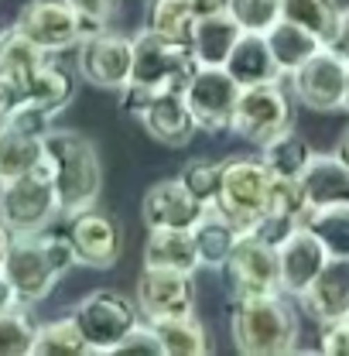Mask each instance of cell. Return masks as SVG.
Returning a JSON list of instances; mask_svg holds the SVG:
<instances>
[{
  "label": "cell",
  "mask_w": 349,
  "mask_h": 356,
  "mask_svg": "<svg viewBox=\"0 0 349 356\" xmlns=\"http://www.w3.org/2000/svg\"><path fill=\"white\" fill-rule=\"evenodd\" d=\"M72 267H76V254L69 236L42 229V233H17L10 240V250L0 270L10 281L21 305H38Z\"/></svg>",
  "instance_id": "6da1fadb"
},
{
  "label": "cell",
  "mask_w": 349,
  "mask_h": 356,
  "mask_svg": "<svg viewBox=\"0 0 349 356\" xmlns=\"http://www.w3.org/2000/svg\"><path fill=\"white\" fill-rule=\"evenodd\" d=\"M42 147L55 195H58V213L76 216L96 206L103 192V165L92 140L69 127H51L42 137Z\"/></svg>",
  "instance_id": "7a4b0ae2"
},
{
  "label": "cell",
  "mask_w": 349,
  "mask_h": 356,
  "mask_svg": "<svg viewBox=\"0 0 349 356\" xmlns=\"http://www.w3.org/2000/svg\"><path fill=\"white\" fill-rule=\"evenodd\" d=\"M233 346L243 356H284L298 346V315L281 291L236 298L229 312Z\"/></svg>",
  "instance_id": "3957f363"
},
{
  "label": "cell",
  "mask_w": 349,
  "mask_h": 356,
  "mask_svg": "<svg viewBox=\"0 0 349 356\" xmlns=\"http://www.w3.org/2000/svg\"><path fill=\"white\" fill-rule=\"evenodd\" d=\"M267 185H270V172L263 168L261 158H229L222 161L219 192L209 209H216L240 233H254L267 209Z\"/></svg>",
  "instance_id": "277c9868"
},
{
  "label": "cell",
  "mask_w": 349,
  "mask_h": 356,
  "mask_svg": "<svg viewBox=\"0 0 349 356\" xmlns=\"http://www.w3.org/2000/svg\"><path fill=\"white\" fill-rule=\"evenodd\" d=\"M58 213V195L51 185L48 165H38L24 175L0 181V222L17 236V233H42L48 229Z\"/></svg>",
  "instance_id": "5b68a950"
},
{
  "label": "cell",
  "mask_w": 349,
  "mask_h": 356,
  "mask_svg": "<svg viewBox=\"0 0 349 356\" xmlns=\"http://www.w3.org/2000/svg\"><path fill=\"white\" fill-rule=\"evenodd\" d=\"M72 322L79 325L89 353H113L120 339L140 322V309H137V298L103 288V291L86 295L72 309Z\"/></svg>",
  "instance_id": "8992f818"
},
{
  "label": "cell",
  "mask_w": 349,
  "mask_h": 356,
  "mask_svg": "<svg viewBox=\"0 0 349 356\" xmlns=\"http://www.w3.org/2000/svg\"><path fill=\"white\" fill-rule=\"evenodd\" d=\"M291 127V99L277 83H261V86H243L233 106V120L229 131L243 137L247 144L263 147L270 137Z\"/></svg>",
  "instance_id": "52a82bcc"
},
{
  "label": "cell",
  "mask_w": 349,
  "mask_h": 356,
  "mask_svg": "<svg viewBox=\"0 0 349 356\" xmlns=\"http://www.w3.org/2000/svg\"><path fill=\"white\" fill-rule=\"evenodd\" d=\"M181 96H185L188 113L195 120V131L219 134L233 120L240 83L226 72V65H195L181 86Z\"/></svg>",
  "instance_id": "ba28073f"
},
{
  "label": "cell",
  "mask_w": 349,
  "mask_h": 356,
  "mask_svg": "<svg viewBox=\"0 0 349 356\" xmlns=\"http://www.w3.org/2000/svg\"><path fill=\"white\" fill-rule=\"evenodd\" d=\"M76 48H79L76 51V69H79V76L86 79L89 86L120 92V89L131 83L133 38L117 35L110 28H99V31L83 35Z\"/></svg>",
  "instance_id": "9c48e42d"
},
{
  "label": "cell",
  "mask_w": 349,
  "mask_h": 356,
  "mask_svg": "<svg viewBox=\"0 0 349 356\" xmlns=\"http://www.w3.org/2000/svg\"><path fill=\"white\" fill-rule=\"evenodd\" d=\"M346 79L349 65L332 51V48H318L302 69L291 72V89L295 99L315 110V113H336L346 106Z\"/></svg>",
  "instance_id": "30bf717a"
},
{
  "label": "cell",
  "mask_w": 349,
  "mask_h": 356,
  "mask_svg": "<svg viewBox=\"0 0 349 356\" xmlns=\"http://www.w3.org/2000/svg\"><path fill=\"white\" fill-rule=\"evenodd\" d=\"M14 31H17L24 42L35 44L38 51H44V55L76 48L79 38L86 35L79 14H76L65 0H31V3L17 14Z\"/></svg>",
  "instance_id": "8fae6325"
},
{
  "label": "cell",
  "mask_w": 349,
  "mask_h": 356,
  "mask_svg": "<svg viewBox=\"0 0 349 356\" xmlns=\"http://www.w3.org/2000/svg\"><path fill=\"white\" fill-rule=\"evenodd\" d=\"M222 270H226V281L233 288V298L281 291L277 288V247L267 243L257 233H240Z\"/></svg>",
  "instance_id": "7c38bea8"
},
{
  "label": "cell",
  "mask_w": 349,
  "mask_h": 356,
  "mask_svg": "<svg viewBox=\"0 0 349 356\" xmlns=\"http://www.w3.org/2000/svg\"><path fill=\"white\" fill-rule=\"evenodd\" d=\"M195 58L192 48H178V44L161 42L158 35H151L147 28L133 38V72L131 83L147 89H181L185 79L192 76Z\"/></svg>",
  "instance_id": "4fadbf2b"
},
{
  "label": "cell",
  "mask_w": 349,
  "mask_h": 356,
  "mask_svg": "<svg viewBox=\"0 0 349 356\" xmlns=\"http://www.w3.org/2000/svg\"><path fill=\"white\" fill-rule=\"evenodd\" d=\"M69 243H72V254H76V264L83 267H113L124 254V226L117 216L89 206L83 213L69 216V229H65Z\"/></svg>",
  "instance_id": "5bb4252c"
},
{
  "label": "cell",
  "mask_w": 349,
  "mask_h": 356,
  "mask_svg": "<svg viewBox=\"0 0 349 356\" xmlns=\"http://www.w3.org/2000/svg\"><path fill=\"white\" fill-rule=\"evenodd\" d=\"M137 309L147 322L195 312L192 274L168 270V267H144L140 277H137Z\"/></svg>",
  "instance_id": "9a60e30c"
},
{
  "label": "cell",
  "mask_w": 349,
  "mask_h": 356,
  "mask_svg": "<svg viewBox=\"0 0 349 356\" xmlns=\"http://www.w3.org/2000/svg\"><path fill=\"white\" fill-rule=\"evenodd\" d=\"M329 254L318 243V236L308 229L305 222H298L281 243H277V288L288 298H302L308 284L318 277V270L325 267Z\"/></svg>",
  "instance_id": "2e32d148"
},
{
  "label": "cell",
  "mask_w": 349,
  "mask_h": 356,
  "mask_svg": "<svg viewBox=\"0 0 349 356\" xmlns=\"http://www.w3.org/2000/svg\"><path fill=\"white\" fill-rule=\"evenodd\" d=\"M206 213L209 206L199 202L178 178L154 181L140 202V220L147 226V233L151 229H192Z\"/></svg>",
  "instance_id": "e0dca14e"
},
{
  "label": "cell",
  "mask_w": 349,
  "mask_h": 356,
  "mask_svg": "<svg viewBox=\"0 0 349 356\" xmlns=\"http://www.w3.org/2000/svg\"><path fill=\"white\" fill-rule=\"evenodd\" d=\"M137 120L165 147H185L195 134V120L188 113V103H185L181 89H154Z\"/></svg>",
  "instance_id": "ac0fdd59"
},
{
  "label": "cell",
  "mask_w": 349,
  "mask_h": 356,
  "mask_svg": "<svg viewBox=\"0 0 349 356\" xmlns=\"http://www.w3.org/2000/svg\"><path fill=\"white\" fill-rule=\"evenodd\" d=\"M302 309L318 322H339L349 315V261L346 257H329L318 277L308 284V291L298 298Z\"/></svg>",
  "instance_id": "d6986e66"
},
{
  "label": "cell",
  "mask_w": 349,
  "mask_h": 356,
  "mask_svg": "<svg viewBox=\"0 0 349 356\" xmlns=\"http://www.w3.org/2000/svg\"><path fill=\"white\" fill-rule=\"evenodd\" d=\"M302 195L308 209L325 206H349V168L336 154H311V161L302 172Z\"/></svg>",
  "instance_id": "ffe728a7"
},
{
  "label": "cell",
  "mask_w": 349,
  "mask_h": 356,
  "mask_svg": "<svg viewBox=\"0 0 349 356\" xmlns=\"http://www.w3.org/2000/svg\"><path fill=\"white\" fill-rule=\"evenodd\" d=\"M226 72L243 86H261V83H277L281 79V69L267 48V38L263 35H254V31H240V38L233 44L229 58L222 62Z\"/></svg>",
  "instance_id": "44dd1931"
},
{
  "label": "cell",
  "mask_w": 349,
  "mask_h": 356,
  "mask_svg": "<svg viewBox=\"0 0 349 356\" xmlns=\"http://www.w3.org/2000/svg\"><path fill=\"white\" fill-rule=\"evenodd\" d=\"M263 38H267V48H270V55H274L281 76H291L295 69L305 65L318 48H325V42H322L318 35H311L308 28L295 24V21H284V17L274 21V28L263 31Z\"/></svg>",
  "instance_id": "7402d4cb"
},
{
  "label": "cell",
  "mask_w": 349,
  "mask_h": 356,
  "mask_svg": "<svg viewBox=\"0 0 349 356\" xmlns=\"http://www.w3.org/2000/svg\"><path fill=\"white\" fill-rule=\"evenodd\" d=\"M144 267H168V270H199V254L192 229H151L144 243Z\"/></svg>",
  "instance_id": "603a6c76"
},
{
  "label": "cell",
  "mask_w": 349,
  "mask_h": 356,
  "mask_svg": "<svg viewBox=\"0 0 349 356\" xmlns=\"http://www.w3.org/2000/svg\"><path fill=\"white\" fill-rule=\"evenodd\" d=\"M72 96H76V79L69 76V69H62V65H55L48 58L31 72V79L17 92V99L38 103L48 113H62L72 103Z\"/></svg>",
  "instance_id": "cb8c5ba5"
},
{
  "label": "cell",
  "mask_w": 349,
  "mask_h": 356,
  "mask_svg": "<svg viewBox=\"0 0 349 356\" xmlns=\"http://www.w3.org/2000/svg\"><path fill=\"white\" fill-rule=\"evenodd\" d=\"M236 38H240V28L229 21L226 10L199 17L195 31H192V58H195V65H222L229 58Z\"/></svg>",
  "instance_id": "d4e9b609"
},
{
  "label": "cell",
  "mask_w": 349,
  "mask_h": 356,
  "mask_svg": "<svg viewBox=\"0 0 349 356\" xmlns=\"http://www.w3.org/2000/svg\"><path fill=\"white\" fill-rule=\"evenodd\" d=\"M192 240H195V254H199V267H213L222 270L233 243L240 240V229L229 220H222L216 209H209L202 220L192 226Z\"/></svg>",
  "instance_id": "484cf974"
},
{
  "label": "cell",
  "mask_w": 349,
  "mask_h": 356,
  "mask_svg": "<svg viewBox=\"0 0 349 356\" xmlns=\"http://www.w3.org/2000/svg\"><path fill=\"white\" fill-rule=\"evenodd\" d=\"M151 325L158 332L161 356H206L209 353V336H206V325L195 318V312L174 315V318H158Z\"/></svg>",
  "instance_id": "4316f807"
},
{
  "label": "cell",
  "mask_w": 349,
  "mask_h": 356,
  "mask_svg": "<svg viewBox=\"0 0 349 356\" xmlns=\"http://www.w3.org/2000/svg\"><path fill=\"white\" fill-rule=\"evenodd\" d=\"M311 154H315V147H311L295 127L281 131L277 137H270L261 147L263 168H267L270 175H281V178H302L305 165L311 161Z\"/></svg>",
  "instance_id": "83f0119b"
},
{
  "label": "cell",
  "mask_w": 349,
  "mask_h": 356,
  "mask_svg": "<svg viewBox=\"0 0 349 356\" xmlns=\"http://www.w3.org/2000/svg\"><path fill=\"white\" fill-rule=\"evenodd\" d=\"M195 14L188 10L185 0H151L147 10V31L158 35L161 42L192 48V31H195Z\"/></svg>",
  "instance_id": "f1b7e54d"
},
{
  "label": "cell",
  "mask_w": 349,
  "mask_h": 356,
  "mask_svg": "<svg viewBox=\"0 0 349 356\" xmlns=\"http://www.w3.org/2000/svg\"><path fill=\"white\" fill-rule=\"evenodd\" d=\"M44 161L42 137L14 131L10 124H0V181L24 175Z\"/></svg>",
  "instance_id": "f546056e"
},
{
  "label": "cell",
  "mask_w": 349,
  "mask_h": 356,
  "mask_svg": "<svg viewBox=\"0 0 349 356\" xmlns=\"http://www.w3.org/2000/svg\"><path fill=\"white\" fill-rule=\"evenodd\" d=\"M318 236L329 257H346L349 261V206H325V209H308L302 220Z\"/></svg>",
  "instance_id": "4dcf8cb0"
},
{
  "label": "cell",
  "mask_w": 349,
  "mask_h": 356,
  "mask_svg": "<svg viewBox=\"0 0 349 356\" xmlns=\"http://www.w3.org/2000/svg\"><path fill=\"white\" fill-rule=\"evenodd\" d=\"M89 353L86 339L79 332V325L69 318H58V322H44L35 332V343H31V356H83Z\"/></svg>",
  "instance_id": "1f68e13d"
},
{
  "label": "cell",
  "mask_w": 349,
  "mask_h": 356,
  "mask_svg": "<svg viewBox=\"0 0 349 356\" xmlns=\"http://www.w3.org/2000/svg\"><path fill=\"white\" fill-rule=\"evenodd\" d=\"M339 10H343V7H339L336 0H281V17L308 28V31L318 35L322 42H329V35L336 31Z\"/></svg>",
  "instance_id": "d6a6232c"
},
{
  "label": "cell",
  "mask_w": 349,
  "mask_h": 356,
  "mask_svg": "<svg viewBox=\"0 0 349 356\" xmlns=\"http://www.w3.org/2000/svg\"><path fill=\"white\" fill-rule=\"evenodd\" d=\"M28 305H14V309L0 312V356H31V343L38 325L31 322Z\"/></svg>",
  "instance_id": "836d02e7"
},
{
  "label": "cell",
  "mask_w": 349,
  "mask_h": 356,
  "mask_svg": "<svg viewBox=\"0 0 349 356\" xmlns=\"http://www.w3.org/2000/svg\"><path fill=\"white\" fill-rule=\"evenodd\" d=\"M222 10L240 31H254V35L270 31L274 21H281V0H226Z\"/></svg>",
  "instance_id": "e575fe53"
},
{
  "label": "cell",
  "mask_w": 349,
  "mask_h": 356,
  "mask_svg": "<svg viewBox=\"0 0 349 356\" xmlns=\"http://www.w3.org/2000/svg\"><path fill=\"white\" fill-rule=\"evenodd\" d=\"M219 178H222V161H213V158H192L178 172V181L206 206H213V199H216Z\"/></svg>",
  "instance_id": "d590c367"
},
{
  "label": "cell",
  "mask_w": 349,
  "mask_h": 356,
  "mask_svg": "<svg viewBox=\"0 0 349 356\" xmlns=\"http://www.w3.org/2000/svg\"><path fill=\"white\" fill-rule=\"evenodd\" d=\"M51 117H55V113H48V110L38 106V103L17 99V103L10 106V113L3 117V124H10L14 131H21V134H31V137H44V134L55 127Z\"/></svg>",
  "instance_id": "8d00e7d4"
},
{
  "label": "cell",
  "mask_w": 349,
  "mask_h": 356,
  "mask_svg": "<svg viewBox=\"0 0 349 356\" xmlns=\"http://www.w3.org/2000/svg\"><path fill=\"white\" fill-rule=\"evenodd\" d=\"M76 14H79V21H83V31H99V28H106L110 24V17L117 14V0H65Z\"/></svg>",
  "instance_id": "74e56055"
},
{
  "label": "cell",
  "mask_w": 349,
  "mask_h": 356,
  "mask_svg": "<svg viewBox=\"0 0 349 356\" xmlns=\"http://www.w3.org/2000/svg\"><path fill=\"white\" fill-rule=\"evenodd\" d=\"M113 353H147V356H161V343L151 322H137L131 332L120 339V346Z\"/></svg>",
  "instance_id": "f35d334b"
},
{
  "label": "cell",
  "mask_w": 349,
  "mask_h": 356,
  "mask_svg": "<svg viewBox=\"0 0 349 356\" xmlns=\"http://www.w3.org/2000/svg\"><path fill=\"white\" fill-rule=\"evenodd\" d=\"M318 350L329 356H349V322H325L322 325V339H318Z\"/></svg>",
  "instance_id": "ab89813d"
},
{
  "label": "cell",
  "mask_w": 349,
  "mask_h": 356,
  "mask_svg": "<svg viewBox=\"0 0 349 356\" xmlns=\"http://www.w3.org/2000/svg\"><path fill=\"white\" fill-rule=\"evenodd\" d=\"M325 48H332L343 62L349 65V7H343L339 10V21H336V31L329 35V42H325Z\"/></svg>",
  "instance_id": "60d3db41"
},
{
  "label": "cell",
  "mask_w": 349,
  "mask_h": 356,
  "mask_svg": "<svg viewBox=\"0 0 349 356\" xmlns=\"http://www.w3.org/2000/svg\"><path fill=\"white\" fill-rule=\"evenodd\" d=\"M185 3L195 17H209V14H219L226 7V0H185Z\"/></svg>",
  "instance_id": "b9f144b4"
},
{
  "label": "cell",
  "mask_w": 349,
  "mask_h": 356,
  "mask_svg": "<svg viewBox=\"0 0 349 356\" xmlns=\"http://www.w3.org/2000/svg\"><path fill=\"white\" fill-rule=\"evenodd\" d=\"M17 103V92H14V86L0 76V124H3V117L10 113V106Z\"/></svg>",
  "instance_id": "7bdbcfd3"
},
{
  "label": "cell",
  "mask_w": 349,
  "mask_h": 356,
  "mask_svg": "<svg viewBox=\"0 0 349 356\" xmlns=\"http://www.w3.org/2000/svg\"><path fill=\"white\" fill-rule=\"evenodd\" d=\"M14 305H21V302H17V295H14L10 281H7V277H3V270H0V312L14 309Z\"/></svg>",
  "instance_id": "ee69618b"
},
{
  "label": "cell",
  "mask_w": 349,
  "mask_h": 356,
  "mask_svg": "<svg viewBox=\"0 0 349 356\" xmlns=\"http://www.w3.org/2000/svg\"><path fill=\"white\" fill-rule=\"evenodd\" d=\"M332 154H336V158H339V161L349 168V127L339 134V144H336V151H332Z\"/></svg>",
  "instance_id": "f6af8a7d"
},
{
  "label": "cell",
  "mask_w": 349,
  "mask_h": 356,
  "mask_svg": "<svg viewBox=\"0 0 349 356\" xmlns=\"http://www.w3.org/2000/svg\"><path fill=\"white\" fill-rule=\"evenodd\" d=\"M10 240H14V233L0 222V264H3V257H7V250H10Z\"/></svg>",
  "instance_id": "bcb514c9"
},
{
  "label": "cell",
  "mask_w": 349,
  "mask_h": 356,
  "mask_svg": "<svg viewBox=\"0 0 349 356\" xmlns=\"http://www.w3.org/2000/svg\"><path fill=\"white\" fill-rule=\"evenodd\" d=\"M3 42H7V31H3V28H0V48H3Z\"/></svg>",
  "instance_id": "7dc6e473"
},
{
  "label": "cell",
  "mask_w": 349,
  "mask_h": 356,
  "mask_svg": "<svg viewBox=\"0 0 349 356\" xmlns=\"http://www.w3.org/2000/svg\"><path fill=\"white\" fill-rule=\"evenodd\" d=\"M343 110H349V79H346V106Z\"/></svg>",
  "instance_id": "c3c4849f"
},
{
  "label": "cell",
  "mask_w": 349,
  "mask_h": 356,
  "mask_svg": "<svg viewBox=\"0 0 349 356\" xmlns=\"http://www.w3.org/2000/svg\"><path fill=\"white\" fill-rule=\"evenodd\" d=\"M346 322H349V315H346Z\"/></svg>",
  "instance_id": "681fc988"
}]
</instances>
